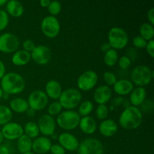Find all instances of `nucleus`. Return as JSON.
<instances>
[{
  "mask_svg": "<svg viewBox=\"0 0 154 154\" xmlns=\"http://www.w3.org/2000/svg\"><path fill=\"white\" fill-rule=\"evenodd\" d=\"M0 81V88L2 90L3 93L8 95L20 94L26 87V81L23 77L16 72L6 73Z\"/></svg>",
  "mask_w": 154,
  "mask_h": 154,
  "instance_id": "nucleus-1",
  "label": "nucleus"
},
{
  "mask_svg": "<svg viewBox=\"0 0 154 154\" xmlns=\"http://www.w3.org/2000/svg\"><path fill=\"white\" fill-rule=\"evenodd\" d=\"M143 115L141 110L137 107L130 105L124 108L119 117V124L127 130L136 129L142 123Z\"/></svg>",
  "mask_w": 154,
  "mask_h": 154,
  "instance_id": "nucleus-2",
  "label": "nucleus"
},
{
  "mask_svg": "<svg viewBox=\"0 0 154 154\" xmlns=\"http://www.w3.org/2000/svg\"><path fill=\"white\" fill-rule=\"evenodd\" d=\"M154 77L153 72L150 67L144 65H138L131 72V81L137 87H144L148 85Z\"/></svg>",
  "mask_w": 154,
  "mask_h": 154,
  "instance_id": "nucleus-3",
  "label": "nucleus"
},
{
  "mask_svg": "<svg viewBox=\"0 0 154 154\" xmlns=\"http://www.w3.org/2000/svg\"><path fill=\"white\" fill-rule=\"evenodd\" d=\"M63 109L74 110L82 102V94L76 88H68L63 90L58 99Z\"/></svg>",
  "mask_w": 154,
  "mask_h": 154,
  "instance_id": "nucleus-4",
  "label": "nucleus"
},
{
  "mask_svg": "<svg viewBox=\"0 0 154 154\" xmlns=\"http://www.w3.org/2000/svg\"><path fill=\"white\" fill-rule=\"evenodd\" d=\"M81 117L74 110H65L57 117L56 123L60 128L66 131L74 130L78 127Z\"/></svg>",
  "mask_w": 154,
  "mask_h": 154,
  "instance_id": "nucleus-5",
  "label": "nucleus"
},
{
  "mask_svg": "<svg viewBox=\"0 0 154 154\" xmlns=\"http://www.w3.org/2000/svg\"><path fill=\"white\" fill-rule=\"evenodd\" d=\"M108 43L112 49L122 50L126 47L129 42V35L124 29L114 26L110 29L108 34Z\"/></svg>",
  "mask_w": 154,
  "mask_h": 154,
  "instance_id": "nucleus-6",
  "label": "nucleus"
},
{
  "mask_svg": "<svg viewBox=\"0 0 154 154\" xmlns=\"http://www.w3.org/2000/svg\"><path fill=\"white\" fill-rule=\"evenodd\" d=\"M60 23L56 17L48 15L43 18L41 23L42 33L49 38H54L60 34Z\"/></svg>",
  "mask_w": 154,
  "mask_h": 154,
  "instance_id": "nucleus-7",
  "label": "nucleus"
},
{
  "mask_svg": "<svg viewBox=\"0 0 154 154\" xmlns=\"http://www.w3.org/2000/svg\"><path fill=\"white\" fill-rule=\"evenodd\" d=\"M99 80L97 73L93 70H87L79 75L77 80L78 90L87 92L93 90L96 86Z\"/></svg>",
  "mask_w": 154,
  "mask_h": 154,
  "instance_id": "nucleus-8",
  "label": "nucleus"
},
{
  "mask_svg": "<svg viewBox=\"0 0 154 154\" xmlns=\"http://www.w3.org/2000/svg\"><path fill=\"white\" fill-rule=\"evenodd\" d=\"M78 154H103L102 143L97 138H89L79 143Z\"/></svg>",
  "mask_w": 154,
  "mask_h": 154,
  "instance_id": "nucleus-9",
  "label": "nucleus"
},
{
  "mask_svg": "<svg viewBox=\"0 0 154 154\" xmlns=\"http://www.w3.org/2000/svg\"><path fill=\"white\" fill-rule=\"evenodd\" d=\"M29 108L34 111H42L44 110L48 105L49 99L46 93L43 90H34L32 92L27 99Z\"/></svg>",
  "mask_w": 154,
  "mask_h": 154,
  "instance_id": "nucleus-10",
  "label": "nucleus"
},
{
  "mask_svg": "<svg viewBox=\"0 0 154 154\" xmlns=\"http://www.w3.org/2000/svg\"><path fill=\"white\" fill-rule=\"evenodd\" d=\"M20 47V40L16 35L5 32L0 35V51L5 54L14 53Z\"/></svg>",
  "mask_w": 154,
  "mask_h": 154,
  "instance_id": "nucleus-11",
  "label": "nucleus"
},
{
  "mask_svg": "<svg viewBox=\"0 0 154 154\" xmlns=\"http://www.w3.org/2000/svg\"><path fill=\"white\" fill-rule=\"evenodd\" d=\"M30 54L31 60L41 66L47 65L52 58V51L46 45H37Z\"/></svg>",
  "mask_w": 154,
  "mask_h": 154,
  "instance_id": "nucleus-12",
  "label": "nucleus"
},
{
  "mask_svg": "<svg viewBox=\"0 0 154 154\" xmlns=\"http://www.w3.org/2000/svg\"><path fill=\"white\" fill-rule=\"evenodd\" d=\"M38 126L39 132L44 136L50 137L55 132L57 123L55 119L48 114H43L38 120Z\"/></svg>",
  "mask_w": 154,
  "mask_h": 154,
  "instance_id": "nucleus-13",
  "label": "nucleus"
},
{
  "mask_svg": "<svg viewBox=\"0 0 154 154\" xmlns=\"http://www.w3.org/2000/svg\"><path fill=\"white\" fill-rule=\"evenodd\" d=\"M1 132L4 138L9 141L17 140L24 134L23 126L19 123L11 121L2 126Z\"/></svg>",
  "mask_w": 154,
  "mask_h": 154,
  "instance_id": "nucleus-14",
  "label": "nucleus"
},
{
  "mask_svg": "<svg viewBox=\"0 0 154 154\" xmlns=\"http://www.w3.org/2000/svg\"><path fill=\"white\" fill-rule=\"evenodd\" d=\"M59 144L68 151H75L78 150L79 146V141L76 136L70 132H63L58 135L57 138Z\"/></svg>",
  "mask_w": 154,
  "mask_h": 154,
  "instance_id": "nucleus-15",
  "label": "nucleus"
},
{
  "mask_svg": "<svg viewBox=\"0 0 154 154\" xmlns=\"http://www.w3.org/2000/svg\"><path fill=\"white\" fill-rule=\"evenodd\" d=\"M112 98V90L111 87L105 85H100L95 90L93 99L98 105H106Z\"/></svg>",
  "mask_w": 154,
  "mask_h": 154,
  "instance_id": "nucleus-16",
  "label": "nucleus"
},
{
  "mask_svg": "<svg viewBox=\"0 0 154 154\" xmlns=\"http://www.w3.org/2000/svg\"><path fill=\"white\" fill-rule=\"evenodd\" d=\"M51 146L52 142L51 138L45 136H38L32 141V150L35 153L45 154L50 151Z\"/></svg>",
  "mask_w": 154,
  "mask_h": 154,
  "instance_id": "nucleus-17",
  "label": "nucleus"
},
{
  "mask_svg": "<svg viewBox=\"0 0 154 154\" xmlns=\"http://www.w3.org/2000/svg\"><path fill=\"white\" fill-rule=\"evenodd\" d=\"M99 129L101 135L106 138H111L118 131V125L114 120L106 119L101 122L99 126Z\"/></svg>",
  "mask_w": 154,
  "mask_h": 154,
  "instance_id": "nucleus-18",
  "label": "nucleus"
},
{
  "mask_svg": "<svg viewBox=\"0 0 154 154\" xmlns=\"http://www.w3.org/2000/svg\"><path fill=\"white\" fill-rule=\"evenodd\" d=\"M97 123L91 116L81 117L78 127L81 132L86 135H93L97 129Z\"/></svg>",
  "mask_w": 154,
  "mask_h": 154,
  "instance_id": "nucleus-19",
  "label": "nucleus"
},
{
  "mask_svg": "<svg viewBox=\"0 0 154 154\" xmlns=\"http://www.w3.org/2000/svg\"><path fill=\"white\" fill-rule=\"evenodd\" d=\"M147 91L144 87H136L129 94V103L132 106L138 108L145 101Z\"/></svg>",
  "mask_w": 154,
  "mask_h": 154,
  "instance_id": "nucleus-20",
  "label": "nucleus"
},
{
  "mask_svg": "<svg viewBox=\"0 0 154 154\" xmlns=\"http://www.w3.org/2000/svg\"><path fill=\"white\" fill-rule=\"evenodd\" d=\"M63 92V87L60 83L56 80H50L45 85V91L48 99L57 100Z\"/></svg>",
  "mask_w": 154,
  "mask_h": 154,
  "instance_id": "nucleus-21",
  "label": "nucleus"
},
{
  "mask_svg": "<svg viewBox=\"0 0 154 154\" xmlns=\"http://www.w3.org/2000/svg\"><path fill=\"white\" fill-rule=\"evenodd\" d=\"M134 89V84L130 80L120 79L117 80V82L113 86V90L120 96H127L130 94L131 92Z\"/></svg>",
  "mask_w": 154,
  "mask_h": 154,
  "instance_id": "nucleus-22",
  "label": "nucleus"
},
{
  "mask_svg": "<svg viewBox=\"0 0 154 154\" xmlns=\"http://www.w3.org/2000/svg\"><path fill=\"white\" fill-rule=\"evenodd\" d=\"M6 11L8 14L14 17H20L24 13V8L22 3L17 0H10L6 3Z\"/></svg>",
  "mask_w": 154,
  "mask_h": 154,
  "instance_id": "nucleus-23",
  "label": "nucleus"
},
{
  "mask_svg": "<svg viewBox=\"0 0 154 154\" xmlns=\"http://www.w3.org/2000/svg\"><path fill=\"white\" fill-rule=\"evenodd\" d=\"M31 60V54L23 50H17L11 57V62L14 66H23L28 64Z\"/></svg>",
  "mask_w": 154,
  "mask_h": 154,
  "instance_id": "nucleus-24",
  "label": "nucleus"
},
{
  "mask_svg": "<svg viewBox=\"0 0 154 154\" xmlns=\"http://www.w3.org/2000/svg\"><path fill=\"white\" fill-rule=\"evenodd\" d=\"M9 108L17 114H23L29 108L28 102L23 98H14L9 102Z\"/></svg>",
  "mask_w": 154,
  "mask_h": 154,
  "instance_id": "nucleus-25",
  "label": "nucleus"
},
{
  "mask_svg": "<svg viewBox=\"0 0 154 154\" xmlns=\"http://www.w3.org/2000/svg\"><path fill=\"white\" fill-rule=\"evenodd\" d=\"M32 139L26 135H23L20 137L17 141V150L20 153L23 154L32 150Z\"/></svg>",
  "mask_w": 154,
  "mask_h": 154,
  "instance_id": "nucleus-26",
  "label": "nucleus"
},
{
  "mask_svg": "<svg viewBox=\"0 0 154 154\" xmlns=\"http://www.w3.org/2000/svg\"><path fill=\"white\" fill-rule=\"evenodd\" d=\"M23 128L24 135L29 137L31 139H35V138H38L39 136L40 132H39V129L37 123H35V122H27Z\"/></svg>",
  "mask_w": 154,
  "mask_h": 154,
  "instance_id": "nucleus-27",
  "label": "nucleus"
},
{
  "mask_svg": "<svg viewBox=\"0 0 154 154\" xmlns=\"http://www.w3.org/2000/svg\"><path fill=\"white\" fill-rule=\"evenodd\" d=\"M139 35L147 42L153 40L154 37V27L149 23H144L139 28Z\"/></svg>",
  "mask_w": 154,
  "mask_h": 154,
  "instance_id": "nucleus-28",
  "label": "nucleus"
},
{
  "mask_svg": "<svg viewBox=\"0 0 154 154\" xmlns=\"http://www.w3.org/2000/svg\"><path fill=\"white\" fill-rule=\"evenodd\" d=\"M94 105L93 103L90 100L83 101L78 105V114L81 117L90 116V114L93 112Z\"/></svg>",
  "mask_w": 154,
  "mask_h": 154,
  "instance_id": "nucleus-29",
  "label": "nucleus"
},
{
  "mask_svg": "<svg viewBox=\"0 0 154 154\" xmlns=\"http://www.w3.org/2000/svg\"><path fill=\"white\" fill-rule=\"evenodd\" d=\"M118 52L116 50L111 48L108 52L105 53V55H104V63H105L106 66H109V67L114 66L117 64V62H118Z\"/></svg>",
  "mask_w": 154,
  "mask_h": 154,
  "instance_id": "nucleus-30",
  "label": "nucleus"
},
{
  "mask_svg": "<svg viewBox=\"0 0 154 154\" xmlns=\"http://www.w3.org/2000/svg\"><path fill=\"white\" fill-rule=\"evenodd\" d=\"M13 117V113L9 107L0 105V126H4L9 123Z\"/></svg>",
  "mask_w": 154,
  "mask_h": 154,
  "instance_id": "nucleus-31",
  "label": "nucleus"
},
{
  "mask_svg": "<svg viewBox=\"0 0 154 154\" xmlns=\"http://www.w3.org/2000/svg\"><path fill=\"white\" fill-rule=\"evenodd\" d=\"M62 111H63V107L58 101L51 102L48 107V114L53 117L54 116H58Z\"/></svg>",
  "mask_w": 154,
  "mask_h": 154,
  "instance_id": "nucleus-32",
  "label": "nucleus"
},
{
  "mask_svg": "<svg viewBox=\"0 0 154 154\" xmlns=\"http://www.w3.org/2000/svg\"><path fill=\"white\" fill-rule=\"evenodd\" d=\"M109 114V108L107 105H99L96 110V115L98 120H106Z\"/></svg>",
  "mask_w": 154,
  "mask_h": 154,
  "instance_id": "nucleus-33",
  "label": "nucleus"
},
{
  "mask_svg": "<svg viewBox=\"0 0 154 154\" xmlns=\"http://www.w3.org/2000/svg\"><path fill=\"white\" fill-rule=\"evenodd\" d=\"M48 12L51 16L56 17L60 13L62 10V5L58 1H51L49 6L48 7Z\"/></svg>",
  "mask_w": 154,
  "mask_h": 154,
  "instance_id": "nucleus-34",
  "label": "nucleus"
},
{
  "mask_svg": "<svg viewBox=\"0 0 154 154\" xmlns=\"http://www.w3.org/2000/svg\"><path fill=\"white\" fill-rule=\"evenodd\" d=\"M103 80L105 83V85L108 87H111L115 84L117 81V77L114 73L111 72H105L103 74Z\"/></svg>",
  "mask_w": 154,
  "mask_h": 154,
  "instance_id": "nucleus-35",
  "label": "nucleus"
},
{
  "mask_svg": "<svg viewBox=\"0 0 154 154\" xmlns=\"http://www.w3.org/2000/svg\"><path fill=\"white\" fill-rule=\"evenodd\" d=\"M9 23V15L5 10L0 9V32L5 29Z\"/></svg>",
  "mask_w": 154,
  "mask_h": 154,
  "instance_id": "nucleus-36",
  "label": "nucleus"
},
{
  "mask_svg": "<svg viewBox=\"0 0 154 154\" xmlns=\"http://www.w3.org/2000/svg\"><path fill=\"white\" fill-rule=\"evenodd\" d=\"M147 42L145 39L143 38L140 35H137L133 38L132 39V45H133L134 48H138V49H143L145 48L146 45H147Z\"/></svg>",
  "mask_w": 154,
  "mask_h": 154,
  "instance_id": "nucleus-37",
  "label": "nucleus"
},
{
  "mask_svg": "<svg viewBox=\"0 0 154 154\" xmlns=\"http://www.w3.org/2000/svg\"><path fill=\"white\" fill-rule=\"evenodd\" d=\"M154 108L153 102L150 99H145L144 102L141 105V112L144 113H151Z\"/></svg>",
  "mask_w": 154,
  "mask_h": 154,
  "instance_id": "nucleus-38",
  "label": "nucleus"
},
{
  "mask_svg": "<svg viewBox=\"0 0 154 154\" xmlns=\"http://www.w3.org/2000/svg\"><path fill=\"white\" fill-rule=\"evenodd\" d=\"M117 63H118V65L120 69H123V70H126V69H128L130 67L132 61H131V60L127 56H122L121 57L119 58Z\"/></svg>",
  "mask_w": 154,
  "mask_h": 154,
  "instance_id": "nucleus-39",
  "label": "nucleus"
},
{
  "mask_svg": "<svg viewBox=\"0 0 154 154\" xmlns=\"http://www.w3.org/2000/svg\"><path fill=\"white\" fill-rule=\"evenodd\" d=\"M22 46L23 51H27L29 53H31L34 50V48H35L36 45H35L34 42L32 40H31V39H26V40H24L23 42Z\"/></svg>",
  "mask_w": 154,
  "mask_h": 154,
  "instance_id": "nucleus-40",
  "label": "nucleus"
},
{
  "mask_svg": "<svg viewBox=\"0 0 154 154\" xmlns=\"http://www.w3.org/2000/svg\"><path fill=\"white\" fill-rule=\"evenodd\" d=\"M124 100L125 99H123V97H122V96H118V97L117 98H114V99L111 101L110 109L112 111V110H114L116 108H117V107L120 106V105H123Z\"/></svg>",
  "mask_w": 154,
  "mask_h": 154,
  "instance_id": "nucleus-41",
  "label": "nucleus"
},
{
  "mask_svg": "<svg viewBox=\"0 0 154 154\" xmlns=\"http://www.w3.org/2000/svg\"><path fill=\"white\" fill-rule=\"evenodd\" d=\"M66 150L58 144H52L50 150V152L52 154H66Z\"/></svg>",
  "mask_w": 154,
  "mask_h": 154,
  "instance_id": "nucleus-42",
  "label": "nucleus"
},
{
  "mask_svg": "<svg viewBox=\"0 0 154 154\" xmlns=\"http://www.w3.org/2000/svg\"><path fill=\"white\" fill-rule=\"evenodd\" d=\"M145 49L148 55L150 56L151 58L154 57V40L148 41L147 43V45L145 47Z\"/></svg>",
  "mask_w": 154,
  "mask_h": 154,
  "instance_id": "nucleus-43",
  "label": "nucleus"
},
{
  "mask_svg": "<svg viewBox=\"0 0 154 154\" xmlns=\"http://www.w3.org/2000/svg\"><path fill=\"white\" fill-rule=\"evenodd\" d=\"M147 19H148V23L151 25H154V8H151L150 10H148L147 14Z\"/></svg>",
  "mask_w": 154,
  "mask_h": 154,
  "instance_id": "nucleus-44",
  "label": "nucleus"
},
{
  "mask_svg": "<svg viewBox=\"0 0 154 154\" xmlns=\"http://www.w3.org/2000/svg\"><path fill=\"white\" fill-rule=\"evenodd\" d=\"M0 154H10V149L7 144L0 145Z\"/></svg>",
  "mask_w": 154,
  "mask_h": 154,
  "instance_id": "nucleus-45",
  "label": "nucleus"
},
{
  "mask_svg": "<svg viewBox=\"0 0 154 154\" xmlns=\"http://www.w3.org/2000/svg\"><path fill=\"white\" fill-rule=\"evenodd\" d=\"M6 74V69L4 63L0 60V80L3 78L5 75Z\"/></svg>",
  "mask_w": 154,
  "mask_h": 154,
  "instance_id": "nucleus-46",
  "label": "nucleus"
},
{
  "mask_svg": "<svg viewBox=\"0 0 154 154\" xmlns=\"http://www.w3.org/2000/svg\"><path fill=\"white\" fill-rule=\"evenodd\" d=\"M100 49L103 53H106V52H108L109 50L111 49V45H109V43H108V42H105V43H103L102 45H101Z\"/></svg>",
  "mask_w": 154,
  "mask_h": 154,
  "instance_id": "nucleus-47",
  "label": "nucleus"
},
{
  "mask_svg": "<svg viewBox=\"0 0 154 154\" xmlns=\"http://www.w3.org/2000/svg\"><path fill=\"white\" fill-rule=\"evenodd\" d=\"M35 112H36L35 111H34V110L32 109V108H29L28 110L26 111V115L28 116V117H33L35 115Z\"/></svg>",
  "mask_w": 154,
  "mask_h": 154,
  "instance_id": "nucleus-48",
  "label": "nucleus"
},
{
  "mask_svg": "<svg viewBox=\"0 0 154 154\" xmlns=\"http://www.w3.org/2000/svg\"><path fill=\"white\" fill-rule=\"evenodd\" d=\"M39 3L42 8H48L51 3V1L50 0H41Z\"/></svg>",
  "mask_w": 154,
  "mask_h": 154,
  "instance_id": "nucleus-49",
  "label": "nucleus"
},
{
  "mask_svg": "<svg viewBox=\"0 0 154 154\" xmlns=\"http://www.w3.org/2000/svg\"><path fill=\"white\" fill-rule=\"evenodd\" d=\"M9 96H10V95L7 94V93H3V95H2V99H5V100H7V99H8V98H9Z\"/></svg>",
  "mask_w": 154,
  "mask_h": 154,
  "instance_id": "nucleus-50",
  "label": "nucleus"
},
{
  "mask_svg": "<svg viewBox=\"0 0 154 154\" xmlns=\"http://www.w3.org/2000/svg\"><path fill=\"white\" fill-rule=\"evenodd\" d=\"M51 138H52V139H54V140H56V139H57V138H58V135H57V133H56V132H54V134H53L52 135H51Z\"/></svg>",
  "mask_w": 154,
  "mask_h": 154,
  "instance_id": "nucleus-51",
  "label": "nucleus"
},
{
  "mask_svg": "<svg viewBox=\"0 0 154 154\" xmlns=\"http://www.w3.org/2000/svg\"><path fill=\"white\" fill-rule=\"evenodd\" d=\"M7 3V0H0V7L5 5Z\"/></svg>",
  "mask_w": 154,
  "mask_h": 154,
  "instance_id": "nucleus-52",
  "label": "nucleus"
},
{
  "mask_svg": "<svg viewBox=\"0 0 154 154\" xmlns=\"http://www.w3.org/2000/svg\"><path fill=\"white\" fill-rule=\"evenodd\" d=\"M4 139H5L4 137H3L1 131H0V144H2V142H3V141H4Z\"/></svg>",
  "mask_w": 154,
  "mask_h": 154,
  "instance_id": "nucleus-53",
  "label": "nucleus"
},
{
  "mask_svg": "<svg viewBox=\"0 0 154 154\" xmlns=\"http://www.w3.org/2000/svg\"><path fill=\"white\" fill-rule=\"evenodd\" d=\"M2 95H3V91H2V90L0 88V99L2 98Z\"/></svg>",
  "mask_w": 154,
  "mask_h": 154,
  "instance_id": "nucleus-54",
  "label": "nucleus"
},
{
  "mask_svg": "<svg viewBox=\"0 0 154 154\" xmlns=\"http://www.w3.org/2000/svg\"><path fill=\"white\" fill-rule=\"evenodd\" d=\"M23 154H35V153H33V152H32V151H29V152H27V153H23Z\"/></svg>",
  "mask_w": 154,
  "mask_h": 154,
  "instance_id": "nucleus-55",
  "label": "nucleus"
}]
</instances>
